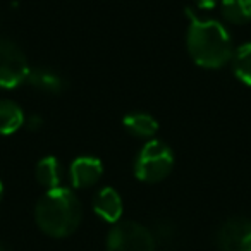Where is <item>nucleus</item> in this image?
Returning <instances> with one entry per match:
<instances>
[{
  "label": "nucleus",
  "mask_w": 251,
  "mask_h": 251,
  "mask_svg": "<svg viewBox=\"0 0 251 251\" xmlns=\"http://www.w3.org/2000/svg\"><path fill=\"white\" fill-rule=\"evenodd\" d=\"M103 176V165L100 158L95 157H77L69 167V177L74 188H91Z\"/></svg>",
  "instance_id": "obj_7"
},
{
  "label": "nucleus",
  "mask_w": 251,
  "mask_h": 251,
  "mask_svg": "<svg viewBox=\"0 0 251 251\" xmlns=\"http://www.w3.org/2000/svg\"><path fill=\"white\" fill-rule=\"evenodd\" d=\"M219 2H222V0H195L196 7L201 9V11H210V9L215 7Z\"/></svg>",
  "instance_id": "obj_16"
},
{
  "label": "nucleus",
  "mask_w": 251,
  "mask_h": 251,
  "mask_svg": "<svg viewBox=\"0 0 251 251\" xmlns=\"http://www.w3.org/2000/svg\"><path fill=\"white\" fill-rule=\"evenodd\" d=\"M220 251H251V220L236 217L224 222L217 234Z\"/></svg>",
  "instance_id": "obj_6"
},
{
  "label": "nucleus",
  "mask_w": 251,
  "mask_h": 251,
  "mask_svg": "<svg viewBox=\"0 0 251 251\" xmlns=\"http://www.w3.org/2000/svg\"><path fill=\"white\" fill-rule=\"evenodd\" d=\"M25 126L28 127L29 131H40L43 127V119L40 117V115H36V114H33V115H29L28 119H25Z\"/></svg>",
  "instance_id": "obj_15"
},
{
  "label": "nucleus",
  "mask_w": 251,
  "mask_h": 251,
  "mask_svg": "<svg viewBox=\"0 0 251 251\" xmlns=\"http://www.w3.org/2000/svg\"><path fill=\"white\" fill-rule=\"evenodd\" d=\"M35 176L38 184H42L43 188L47 189L60 188V182H62V167H60L59 160L55 157H43L36 164Z\"/></svg>",
  "instance_id": "obj_12"
},
{
  "label": "nucleus",
  "mask_w": 251,
  "mask_h": 251,
  "mask_svg": "<svg viewBox=\"0 0 251 251\" xmlns=\"http://www.w3.org/2000/svg\"><path fill=\"white\" fill-rule=\"evenodd\" d=\"M230 62H232L234 76L243 84L251 86V43H243L237 47Z\"/></svg>",
  "instance_id": "obj_14"
},
{
  "label": "nucleus",
  "mask_w": 251,
  "mask_h": 251,
  "mask_svg": "<svg viewBox=\"0 0 251 251\" xmlns=\"http://www.w3.org/2000/svg\"><path fill=\"white\" fill-rule=\"evenodd\" d=\"M93 210L105 222L117 224L122 217V198L114 188H103L95 195Z\"/></svg>",
  "instance_id": "obj_9"
},
{
  "label": "nucleus",
  "mask_w": 251,
  "mask_h": 251,
  "mask_svg": "<svg viewBox=\"0 0 251 251\" xmlns=\"http://www.w3.org/2000/svg\"><path fill=\"white\" fill-rule=\"evenodd\" d=\"M0 251H7V248H5V246H4V244H2V243H0Z\"/></svg>",
  "instance_id": "obj_18"
},
{
  "label": "nucleus",
  "mask_w": 251,
  "mask_h": 251,
  "mask_svg": "<svg viewBox=\"0 0 251 251\" xmlns=\"http://www.w3.org/2000/svg\"><path fill=\"white\" fill-rule=\"evenodd\" d=\"M107 251H155V237L141 224L124 220L108 232Z\"/></svg>",
  "instance_id": "obj_4"
},
{
  "label": "nucleus",
  "mask_w": 251,
  "mask_h": 251,
  "mask_svg": "<svg viewBox=\"0 0 251 251\" xmlns=\"http://www.w3.org/2000/svg\"><path fill=\"white\" fill-rule=\"evenodd\" d=\"M38 227L52 237H67L79 227L83 208L77 196L67 188L49 189L35 206Z\"/></svg>",
  "instance_id": "obj_2"
},
{
  "label": "nucleus",
  "mask_w": 251,
  "mask_h": 251,
  "mask_svg": "<svg viewBox=\"0 0 251 251\" xmlns=\"http://www.w3.org/2000/svg\"><path fill=\"white\" fill-rule=\"evenodd\" d=\"M220 11L230 25H246L251 21V0H222Z\"/></svg>",
  "instance_id": "obj_13"
},
{
  "label": "nucleus",
  "mask_w": 251,
  "mask_h": 251,
  "mask_svg": "<svg viewBox=\"0 0 251 251\" xmlns=\"http://www.w3.org/2000/svg\"><path fill=\"white\" fill-rule=\"evenodd\" d=\"M25 112L16 101L0 100V136H9L25 126Z\"/></svg>",
  "instance_id": "obj_11"
},
{
  "label": "nucleus",
  "mask_w": 251,
  "mask_h": 251,
  "mask_svg": "<svg viewBox=\"0 0 251 251\" xmlns=\"http://www.w3.org/2000/svg\"><path fill=\"white\" fill-rule=\"evenodd\" d=\"M26 83L36 91L47 95H60L66 90V79L62 77V74L50 67H31Z\"/></svg>",
  "instance_id": "obj_8"
},
{
  "label": "nucleus",
  "mask_w": 251,
  "mask_h": 251,
  "mask_svg": "<svg viewBox=\"0 0 251 251\" xmlns=\"http://www.w3.org/2000/svg\"><path fill=\"white\" fill-rule=\"evenodd\" d=\"M29 64L23 49L9 38H0V90H12L26 83Z\"/></svg>",
  "instance_id": "obj_5"
},
{
  "label": "nucleus",
  "mask_w": 251,
  "mask_h": 251,
  "mask_svg": "<svg viewBox=\"0 0 251 251\" xmlns=\"http://www.w3.org/2000/svg\"><path fill=\"white\" fill-rule=\"evenodd\" d=\"M174 167V153L164 141L151 140L141 148L134 162L136 179L148 184H155L167 177Z\"/></svg>",
  "instance_id": "obj_3"
},
{
  "label": "nucleus",
  "mask_w": 251,
  "mask_h": 251,
  "mask_svg": "<svg viewBox=\"0 0 251 251\" xmlns=\"http://www.w3.org/2000/svg\"><path fill=\"white\" fill-rule=\"evenodd\" d=\"M2 193H4V186H2V182H0V198H2Z\"/></svg>",
  "instance_id": "obj_17"
},
{
  "label": "nucleus",
  "mask_w": 251,
  "mask_h": 251,
  "mask_svg": "<svg viewBox=\"0 0 251 251\" xmlns=\"http://www.w3.org/2000/svg\"><path fill=\"white\" fill-rule=\"evenodd\" d=\"M189 29L186 45L191 59L205 69H219L234 55L232 36L222 23L203 19L188 11Z\"/></svg>",
  "instance_id": "obj_1"
},
{
  "label": "nucleus",
  "mask_w": 251,
  "mask_h": 251,
  "mask_svg": "<svg viewBox=\"0 0 251 251\" xmlns=\"http://www.w3.org/2000/svg\"><path fill=\"white\" fill-rule=\"evenodd\" d=\"M126 131L136 138H153L158 131V122L147 112H131L122 119Z\"/></svg>",
  "instance_id": "obj_10"
}]
</instances>
